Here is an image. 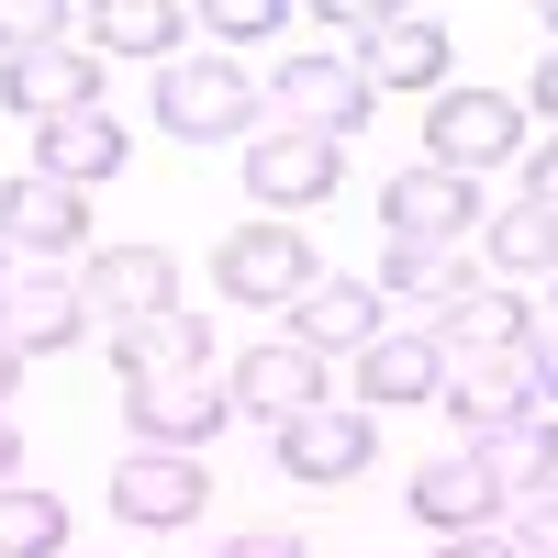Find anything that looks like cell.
Here are the masks:
<instances>
[{
    "label": "cell",
    "instance_id": "obj_1",
    "mask_svg": "<svg viewBox=\"0 0 558 558\" xmlns=\"http://www.w3.org/2000/svg\"><path fill=\"white\" fill-rule=\"evenodd\" d=\"M157 123L179 146H235V134H268V89L235 57H168L157 68Z\"/></svg>",
    "mask_w": 558,
    "mask_h": 558
},
{
    "label": "cell",
    "instance_id": "obj_2",
    "mask_svg": "<svg viewBox=\"0 0 558 558\" xmlns=\"http://www.w3.org/2000/svg\"><path fill=\"white\" fill-rule=\"evenodd\" d=\"M336 179H347V146H324V134H291V123L246 134V202H257L268 223H279V213L336 202Z\"/></svg>",
    "mask_w": 558,
    "mask_h": 558
},
{
    "label": "cell",
    "instance_id": "obj_3",
    "mask_svg": "<svg viewBox=\"0 0 558 558\" xmlns=\"http://www.w3.org/2000/svg\"><path fill=\"white\" fill-rule=\"evenodd\" d=\"M502 157H525V112L502 101V89H447V101L425 112V168L447 179H481Z\"/></svg>",
    "mask_w": 558,
    "mask_h": 558
},
{
    "label": "cell",
    "instance_id": "obj_4",
    "mask_svg": "<svg viewBox=\"0 0 558 558\" xmlns=\"http://www.w3.org/2000/svg\"><path fill=\"white\" fill-rule=\"evenodd\" d=\"M368 101H380V89L357 78V57H279V89H268V112L291 134H324V146H347L368 123Z\"/></svg>",
    "mask_w": 558,
    "mask_h": 558
},
{
    "label": "cell",
    "instance_id": "obj_5",
    "mask_svg": "<svg viewBox=\"0 0 558 558\" xmlns=\"http://www.w3.org/2000/svg\"><path fill=\"white\" fill-rule=\"evenodd\" d=\"M213 279H223V302H279L291 313L313 291V246H302V223H235L213 246Z\"/></svg>",
    "mask_w": 558,
    "mask_h": 558
},
{
    "label": "cell",
    "instance_id": "obj_6",
    "mask_svg": "<svg viewBox=\"0 0 558 558\" xmlns=\"http://www.w3.org/2000/svg\"><path fill=\"white\" fill-rule=\"evenodd\" d=\"M123 425H134V447H213L223 425H235V380L223 368H202V380H146V391H123Z\"/></svg>",
    "mask_w": 558,
    "mask_h": 558
},
{
    "label": "cell",
    "instance_id": "obj_7",
    "mask_svg": "<svg viewBox=\"0 0 558 558\" xmlns=\"http://www.w3.org/2000/svg\"><path fill=\"white\" fill-rule=\"evenodd\" d=\"M101 492H112V514H123V525H191L202 502H213V470H202L191 447H134Z\"/></svg>",
    "mask_w": 558,
    "mask_h": 558
},
{
    "label": "cell",
    "instance_id": "obj_8",
    "mask_svg": "<svg viewBox=\"0 0 558 558\" xmlns=\"http://www.w3.org/2000/svg\"><path fill=\"white\" fill-rule=\"evenodd\" d=\"M78 336H89V291L78 279H57V268H12L0 279V347L12 357H57Z\"/></svg>",
    "mask_w": 558,
    "mask_h": 558
},
{
    "label": "cell",
    "instance_id": "obj_9",
    "mask_svg": "<svg viewBox=\"0 0 558 558\" xmlns=\"http://www.w3.org/2000/svg\"><path fill=\"white\" fill-rule=\"evenodd\" d=\"M223 380H235V413H257V425L279 436L291 413H313V402H324V357H313L302 336H268V347H246L235 368H223Z\"/></svg>",
    "mask_w": 558,
    "mask_h": 558
},
{
    "label": "cell",
    "instance_id": "obj_10",
    "mask_svg": "<svg viewBox=\"0 0 558 558\" xmlns=\"http://www.w3.org/2000/svg\"><path fill=\"white\" fill-rule=\"evenodd\" d=\"M0 101L23 123H68V112H101V57L89 45H34V57L0 68Z\"/></svg>",
    "mask_w": 558,
    "mask_h": 558
},
{
    "label": "cell",
    "instance_id": "obj_11",
    "mask_svg": "<svg viewBox=\"0 0 558 558\" xmlns=\"http://www.w3.org/2000/svg\"><path fill=\"white\" fill-rule=\"evenodd\" d=\"M380 213H391V246H458L481 223V179H447V168L413 157L391 191H380Z\"/></svg>",
    "mask_w": 558,
    "mask_h": 558
},
{
    "label": "cell",
    "instance_id": "obj_12",
    "mask_svg": "<svg viewBox=\"0 0 558 558\" xmlns=\"http://www.w3.org/2000/svg\"><path fill=\"white\" fill-rule=\"evenodd\" d=\"M368 447H380V425H368V402H313L279 425V470L291 481H357Z\"/></svg>",
    "mask_w": 558,
    "mask_h": 558
},
{
    "label": "cell",
    "instance_id": "obj_13",
    "mask_svg": "<svg viewBox=\"0 0 558 558\" xmlns=\"http://www.w3.org/2000/svg\"><path fill=\"white\" fill-rule=\"evenodd\" d=\"M123 123L112 112H68V123H34V179H57V191H112V179H123Z\"/></svg>",
    "mask_w": 558,
    "mask_h": 558
},
{
    "label": "cell",
    "instance_id": "obj_14",
    "mask_svg": "<svg viewBox=\"0 0 558 558\" xmlns=\"http://www.w3.org/2000/svg\"><path fill=\"white\" fill-rule=\"evenodd\" d=\"M357 78H368V89H436V78H447V23H436V12H368Z\"/></svg>",
    "mask_w": 558,
    "mask_h": 558
},
{
    "label": "cell",
    "instance_id": "obj_15",
    "mask_svg": "<svg viewBox=\"0 0 558 558\" xmlns=\"http://www.w3.org/2000/svg\"><path fill=\"white\" fill-rule=\"evenodd\" d=\"M78 291L101 302V313H112V336H123V324H157V313H179V257H168V246H101Z\"/></svg>",
    "mask_w": 558,
    "mask_h": 558
},
{
    "label": "cell",
    "instance_id": "obj_16",
    "mask_svg": "<svg viewBox=\"0 0 558 558\" xmlns=\"http://www.w3.org/2000/svg\"><path fill=\"white\" fill-rule=\"evenodd\" d=\"M436 402L458 413V425H470V447H481L492 425H514V413H547V402H536V368H525V357H447Z\"/></svg>",
    "mask_w": 558,
    "mask_h": 558
},
{
    "label": "cell",
    "instance_id": "obj_17",
    "mask_svg": "<svg viewBox=\"0 0 558 558\" xmlns=\"http://www.w3.org/2000/svg\"><path fill=\"white\" fill-rule=\"evenodd\" d=\"M89 246V213H78V191H57V179H12L0 191V257H78Z\"/></svg>",
    "mask_w": 558,
    "mask_h": 558
},
{
    "label": "cell",
    "instance_id": "obj_18",
    "mask_svg": "<svg viewBox=\"0 0 558 558\" xmlns=\"http://www.w3.org/2000/svg\"><path fill=\"white\" fill-rule=\"evenodd\" d=\"M413 514H425L436 536H492L502 525V492H492V470H481L470 447H447V458L413 470Z\"/></svg>",
    "mask_w": 558,
    "mask_h": 558
},
{
    "label": "cell",
    "instance_id": "obj_19",
    "mask_svg": "<svg viewBox=\"0 0 558 558\" xmlns=\"http://www.w3.org/2000/svg\"><path fill=\"white\" fill-rule=\"evenodd\" d=\"M112 357H123V391H146V380H202V368H213V324L179 302V313H157V324H123Z\"/></svg>",
    "mask_w": 558,
    "mask_h": 558
},
{
    "label": "cell",
    "instance_id": "obj_20",
    "mask_svg": "<svg viewBox=\"0 0 558 558\" xmlns=\"http://www.w3.org/2000/svg\"><path fill=\"white\" fill-rule=\"evenodd\" d=\"M291 336L313 347V357H357V347H380V291L368 279H336V268H313V291L291 302Z\"/></svg>",
    "mask_w": 558,
    "mask_h": 558
},
{
    "label": "cell",
    "instance_id": "obj_21",
    "mask_svg": "<svg viewBox=\"0 0 558 558\" xmlns=\"http://www.w3.org/2000/svg\"><path fill=\"white\" fill-rule=\"evenodd\" d=\"M470 458L492 470L502 502H547V492H558V413H514V425H492Z\"/></svg>",
    "mask_w": 558,
    "mask_h": 558
},
{
    "label": "cell",
    "instance_id": "obj_22",
    "mask_svg": "<svg viewBox=\"0 0 558 558\" xmlns=\"http://www.w3.org/2000/svg\"><path fill=\"white\" fill-rule=\"evenodd\" d=\"M525 336H536V313H525L514 291H492V279L436 313V347H447V357H525Z\"/></svg>",
    "mask_w": 558,
    "mask_h": 558
},
{
    "label": "cell",
    "instance_id": "obj_23",
    "mask_svg": "<svg viewBox=\"0 0 558 558\" xmlns=\"http://www.w3.org/2000/svg\"><path fill=\"white\" fill-rule=\"evenodd\" d=\"M447 380V347L436 336H380V347H357V391L368 402H436Z\"/></svg>",
    "mask_w": 558,
    "mask_h": 558
},
{
    "label": "cell",
    "instance_id": "obj_24",
    "mask_svg": "<svg viewBox=\"0 0 558 558\" xmlns=\"http://www.w3.org/2000/svg\"><path fill=\"white\" fill-rule=\"evenodd\" d=\"M78 34H101V57H157L168 68V45L191 34V12L179 0H101V12H78Z\"/></svg>",
    "mask_w": 558,
    "mask_h": 558
},
{
    "label": "cell",
    "instance_id": "obj_25",
    "mask_svg": "<svg viewBox=\"0 0 558 558\" xmlns=\"http://www.w3.org/2000/svg\"><path fill=\"white\" fill-rule=\"evenodd\" d=\"M458 291H481V268L458 257V246H391L380 257V302H458Z\"/></svg>",
    "mask_w": 558,
    "mask_h": 558
},
{
    "label": "cell",
    "instance_id": "obj_26",
    "mask_svg": "<svg viewBox=\"0 0 558 558\" xmlns=\"http://www.w3.org/2000/svg\"><path fill=\"white\" fill-rule=\"evenodd\" d=\"M0 558H68V502L34 481H0Z\"/></svg>",
    "mask_w": 558,
    "mask_h": 558
},
{
    "label": "cell",
    "instance_id": "obj_27",
    "mask_svg": "<svg viewBox=\"0 0 558 558\" xmlns=\"http://www.w3.org/2000/svg\"><path fill=\"white\" fill-rule=\"evenodd\" d=\"M481 246H492L502 279H558V223L525 213V202H514V213H492V235H481Z\"/></svg>",
    "mask_w": 558,
    "mask_h": 558
},
{
    "label": "cell",
    "instance_id": "obj_28",
    "mask_svg": "<svg viewBox=\"0 0 558 558\" xmlns=\"http://www.w3.org/2000/svg\"><path fill=\"white\" fill-rule=\"evenodd\" d=\"M34 45H78V12H57V0H0V68L34 57Z\"/></svg>",
    "mask_w": 558,
    "mask_h": 558
},
{
    "label": "cell",
    "instance_id": "obj_29",
    "mask_svg": "<svg viewBox=\"0 0 558 558\" xmlns=\"http://www.w3.org/2000/svg\"><path fill=\"white\" fill-rule=\"evenodd\" d=\"M279 23H291V0H202V12H191V34H223V45H257Z\"/></svg>",
    "mask_w": 558,
    "mask_h": 558
},
{
    "label": "cell",
    "instance_id": "obj_30",
    "mask_svg": "<svg viewBox=\"0 0 558 558\" xmlns=\"http://www.w3.org/2000/svg\"><path fill=\"white\" fill-rule=\"evenodd\" d=\"M514 558H558V492L547 502H514V536H502Z\"/></svg>",
    "mask_w": 558,
    "mask_h": 558
},
{
    "label": "cell",
    "instance_id": "obj_31",
    "mask_svg": "<svg viewBox=\"0 0 558 558\" xmlns=\"http://www.w3.org/2000/svg\"><path fill=\"white\" fill-rule=\"evenodd\" d=\"M525 213L558 223V134H547V146H525Z\"/></svg>",
    "mask_w": 558,
    "mask_h": 558
},
{
    "label": "cell",
    "instance_id": "obj_32",
    "mask_svg": "<svg viewBox=\"0 0 558 558\" xmlns=\"http://www.w3.org/2000/svg\"><path fill=\"white\" fill-rule=\"evenodd\" d=\"M525 368H536V402H558V313L525 336Z\"/></svg>",
    "mask_w": 558,
    "mask_h": 558
},
{
    "label": "cell",
    "instance_id": "obj_33",
    "mask_svg": "<svg viewBox=\"0 0 558 558\" xmlns=\"http://www.w3.org/2000/svg\"><path fill=\"white\" fill-rule=\"evenodd\" d=\"M223 558H313V547H302V536H268V525H257V536H223Z\"/></svg>",
    "mask_w": 558,
    "mask_h": 558
},
{
    "label": "cell",
    "instance_id": "obj_34",
    "mask_svg": "<svg viewBox=\"0 0 558 558\" xmlns=\"http://www.w3.org/2000/svg\"><path fill=\"white\" fill-rule=\"evenodd\" d=\"M525 101H536V112L558 123V57H536V89H525Z\"/></svg>",
    "mask_w": 558,
    "mask_h": 558
},
{
    "label": "cell",
    "instance_id": "obj_35",
    "mask_svg": "<svg viewBox=\"0 0 558 558\" xmlns=\"http://www.w3.org/2000/svg\"><path fill=\"white\" fill-rule=\"evenodd\" d=\"M0 481H23V425L0 413Z\"/></svg>",
    "mask_w": 558,
    "mask_h": 558
},
{
    "label": "cell",
    "instance_id": "obj_36",
    "mask_svg": "<svg viewBox=\"0 0 558 558\" xmlns=\"http://www.w3.org/2000/svg\"><path fill=\"white\" fill-rule=\"evenodd\" d=\"M447 558H514L502 536H447Z\"/></svg>",
    "mask_w": 558,
    "mask_h": 558
},
{
    "label": "cell",
    "instance_id": "obj_37",
    "mask_svg": "<svg viewBox=\"0 0 558 558\" xmlns=\"http://www.w3.org/2000/svg\"><path fill=\"white\" fill-rule=\"evenodd\" d=\"M12 380H23V357H12V347H0V391H12Z\"/></svg>",
    "mask_w": 558,
    "mask_h": 558
},
{
    "label": "cell",
    "instance_id": "obj_38",
    "mask_svg": "<svg viewBox=\"0 0 558 558\" xmlns=\"http://www.w3.org/2000/svg\"><path fill=\"white\" fill-rule=\"evenodd\" d=\"M536 34H558V0H547V12H536Z\"/></svg>",
    "mask_w": 558,
    "mask_h": 558
},
{
    "label": "cell",
    "instance_id": "obj_39",
    "mask_svg": "<svg viewBox=\"0 0 558 558\" xmlns=\"http://www.w3.org/2000/svg\"><path fill=\"white\" fill-rule=\"evenodd\" d=\"M547 313H558V279H547Z\"/></svg>",
    "mask_w": 558,
    "mask_h": 558
},
{
    "label": "cell",
    "instance_id": "obj_40",
    "mask_svg": "<svg viewBox=\"0 0 558 558\" xmlns=\"http://www.w3.org/2000/svg\"><path fill=\"white\" fill-rule=\"evenodd\" d=\"M0 279H12V257H0Z\"/></svg>",
    "mask_w": 558,
    "mask_h": 558
}]
</instances>
